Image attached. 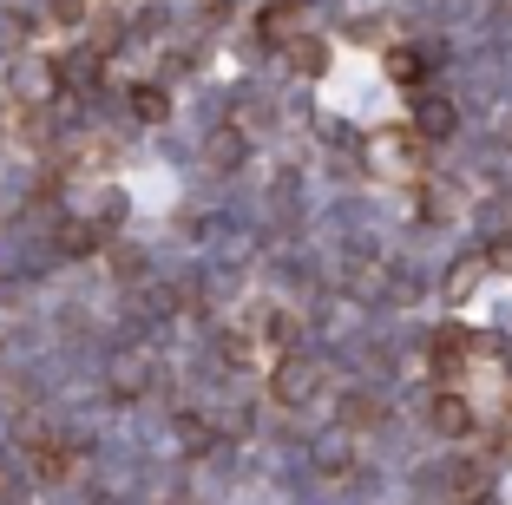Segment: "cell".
Returning a JSON list of instances; mask_svg holds the SVG:
<instances>
[{"instance_id":"6da1fadb","label":"cell","mask_w":512,"mask_h":505,"mask_svg":"<svg viewBox=\"0 0 512 505\" xmlns=\"http://www.w3.org/2000/svg\"><path fill=\"white\" fill-rule=\"evenodd\" d=\"M316 387H322V368H316L309 355H283V368L270 374V394H276L283 407H302Z\"/></svg>"},{"instance_id":"7a4b0ae2","label":"cell","mask_w":512,"mask_h":505,"mask_svg":"<svg viewBox=\"0 0 512 505\" xmlns=\"http://www.w3.org/2000/svg\"><path fill=\"white\" fill-rule=\"evenodd\" d=\"M33 446H40V453H33V473H40V479H73V446H53V440H46V433H40V440H33Z\"/></svg>"},{"instance_id":"3957f363","label":"cell","mask_w":512,"mask_h":505,"mask_svg":"<svg viewBox=\"0 0 512 505\" xmlns=\"http://www.w3.org/2000/svg\"><path fill=\"white\" fill-rule=\"evenodd\" d=\"M434 427L440 433H473V407L460 394H434Z\"/></svg>"},{"instance_id":"277c9868","label":"cell","mask_w":512,"mask_h":505,"mask_svg":"<svg viewBox=\"0 0 512 505\" xmlns=\"http://www.w3.org/2000/svg\"><path fill=\"white\" fill-rule=\"evenodd\" d=\"M434 368L440 374H460V368H467V328H447V335L434 342Z\"/></svg>"},{"instance_id":"5b68a950","label":"cell","mask_w":512,"mask_h":505,"mask_svg":"<svg viewBox=\"0 0 512 505\" xmlns=\"http://www.w3.org/2000/svg\"><path fill=\"white\" fill-rule=\"evenodd\" d=\"M421 132L427 138H447L453 132V105L447 99H421Z\"/></svg>"},{"instance_id":"8992f818","label":"cell","mask_w":512,"mask_h":505,"mask_svg":"<svg viewBox=\"0 0 512 505\" xmlns=\"http://www.w3.org/2000/svg\"><path fill=\"white\" fill-rule=\"evenodd\" d=\"M132 112H138V119H165L171 105H165V92H158V86H138L132 92Z\"/></svg>"},{"instance_id":"52a82bcc","label":"cell","mask_w":512,"mask_h":505,"mask_svg":"<svg viewBox=\"0 0 512 505\" xmlns=\"http://www.w3.org/2000/svg\"><path fill=\"white\" fill-rule=\"evenodd\" d=\"M322 66H329L322 40H309V33H302V40H296V73H322Z\"/></svg>"},{"instance_id":"ba28073f","label":"cell","mask_w":512,"mask_h":505,"mask_svg":"<svg viewBox=\"0 0 512 505\" xmlns=\"http://www.w3.org/2000/svg\"><path fill=\"white\" fill-rule=\"evenodd\" d=\"M289 27H296V14H289V7H270V14H263V40H283Z\"/></svg>"},{"instance_id":"9c48e42d","label":"cell","mask_w":512,"mask_h":505,"mask_svg":"<svg viewBox=\"0 0 512 505\" xmlns=\"http://www.w3.org/2000/svg\"><path fill=\"white\" fill-rule=\"evenodd\" d=\"M112 387H119V394H138V387H145V368H138V361H125V368L112 374Z\"/></svg>"},{"instance_id":"30bf717a","label":"cell","mask_w":512,"mask_h":505,"mask_svg":"<svg viewBox=\"0 0 512 505\" xmlns=\"http://www.w3.org/2000/svg\"><path fill=\"white\" fill-rule=\"evenodd\" d=\"M388 73L394 79H421V60H414V53H388Z\"/></svg>"}]
</instances>
